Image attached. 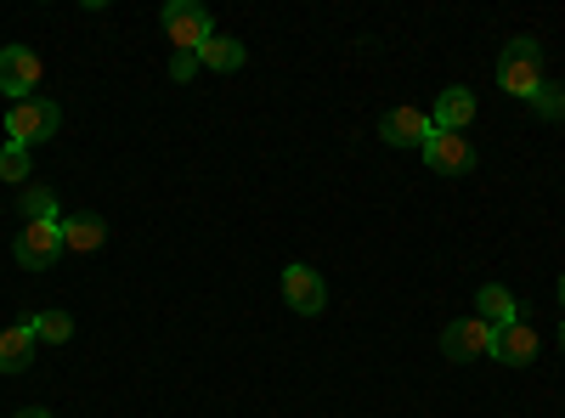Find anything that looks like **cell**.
I'll list each match as a JSON object with an SVG mask.
<instances>
[{
    "instance_id": "6da1fadb",
    "label": "cell",
    "mask_w": 565,
    "mask_h": 418,
    "mask_svg": "<svg viewBox=\"0 0 565 418\" xmlns=\"http://www.w3.org/2000/svg\"><path fill=\"white\" fill-rule=\"evenodd\" d=\"M498 85L509 90V97L532 103L537 90L548 85V79H543V40H532V34H514V40L503 45V57H498Z\"/></svg>"
},
{
    "instance_id": "7a4b0ae2",
    "label": "cell",
    "mask_w": 565,
    "mask_h": 418,
    "mask_svg": "<svg viewBox=\"0 0 565 418\" xmlns=\"http://www.w3.org/2000/svg\"><path fill=\"white\" fill-rule=\"evenodd\" d=\"M57 130H63V108L52 97H40V90L7 108V142L12 148H40V142H52Z\"/></svg>"
},
{
    "instance_id": "3957f363",
    "label": "cell",
    "mask_w": 565,
    "mask_h": 418,
    "mask_svg": "<svg viewBox=\"0 0 565 418\" xmlns=\"http://www.w3.org/2000/svg\"><path fill=\"white\" fill-rule=\"evenodd\" d=\"M63 255V221H23L12 238V260L23 271H52Z\"/></svg>"
},
{
    "instance_id": "277c9868",
    "label": "cell",
    "mask_w": 565,
    "mask_h": 418,
    "mask_svg": "<svg viewBox=\"0 0 565 418\" xmlns=\"http://www.w3.org/2000/svg\"><path fill=\"white\" fill-rule=\"evenodd\" d=\"M159 23H164V40L175 45V52H199V45L215 34V18H210V7H199V0H170V7L159 12Z\"/></svg>"
},
{
    "instance_id": "5b68a950",
    "label": "cell",
    "mask_w": 565,
    "mask_h": 418,
    "mask_svg": "<svg viewBox=\"0 0 565 418\" xmlns=\"http://www.w3.org/2000/svg\"><path fill=\"white\" fill-rule=\"evenodd\" d=\"M282 300H289L300 317H322L328 311V283H322V271L295 260V266H282Z\"/></svg>"
},
{
    "instance_id": "8992f818",
    "label": "cell",
    "mask_w": 565,
    "mask_h": 418,
    "mask_svg": "<svg viewBox=\"0 0 565 418\" xmlns=\"http://www.w3.org/2000/svg\"><path fill=\"white\" fill-rule=\"evenodd\" d=\"M441 356L447 362H476V356H492V322L481 317H458L441 329Z\"/></svg>"
},
{
    "instance_id": "52a82bcc",
    "label": "cell",
    "mask_w": 565,
    "mask_h": 418,
    "mask_svg": "<svg viewBox=\"0 0 565 418\" xmlns=\"http://www.w3.org/2000/svg\"><path fill=\"white\" fill-rule=\"evenodd\" d=\"M418 153L436 175H469L476 170V148H469V136H458V130H430V142H424Z\"/></svg>"
},
{
    "instance_id": "ba28073f",
    "label": "cell",
    "mask_w": 565,
    "mask_h": 418,
    "mask_svg": "<svg viewBox=\"0 0 565 418\" xmlns=\"http://www.w3.org/2000/svg\"><path fill=\"white\" fill-rule=\"evenodd\" d=\"M543 351V334L532 329L526 317L503 322V329H492V362H509V367H532Z\"/></svg>"
},
{
    "instance_id": "9c48e42d",
    "label": "cell",
    "mask_w": 565,
    "mask_h": 418,
    "mask_svg": "<svg viewBox=\"0 0 565 418\" xmlns=\"http://www.w3.org/2000/svg\"><path fill=\"white\" fill-rule=\"evenodd\" d=\"M40 57L29 52V45H0V90H7V103H23L34 97V85H40Z\"/></svg>"
},
{
    "instance_id": "30bf717a",
    "label": "cell",
    "mask_w": 565,
    "mask_h": 418,
    "mask_svg": "<svg viewBox=\"0 0 565 418\" xmlns=\"http://www.w3.org/2000/svg\"><path fill=\"white\" fill-rule=\"evenodd\" d=\"M476 114H481V103H476V90H469V85H447L441 90V97H436V108H430V125L436 130H469V125H476Z\"/></svg>"
},
{
    "instance_id": "8fae6325",
    "label": "cell",
    "mask_w": 565,
    "mask_h": 418,
    "mask_svg": "<svg viewBox=\"0 0 565 418\" xmlns=\"http://www.w3.org/2000/svg\"><path fill=\"white\" fill-rule=\"evenodd\" d=\"M430 114H418V108H391L385 119H380V142H391V148H424L430 142Z\"/></svg>"
},
{
    "instance_id": "7c38bea8",
    "label": "cell",
    "mask_w": 565,
    "mask_h": 418,
    "mask_svg": "<svg viewBox=\"0 0 565 418\" xmlns=\"http://www.w3.org/2000/svg\"><path fill=\"white\" fill-rule=\"evenodd\" d=\"M108 244V221L103 215H63V249H74V255H90V249H103Z\"/></svg>"
},
{
    "instance_id": "4fadbf2b",
    "label": "cell",
    "mask_w": 565,
    "mask_h": 418,
    "mask_svg": "<svg viewBox=\"0 0 565 418\" xmlns=\"http://www.w3.org/2000/svg\"><path fill=\"white\" fill-rule=\"evenodd\" d=\"M249 63V52L232 34H210L204 45H199V68H215V74H238Z\"/></svg>"
},
{
    "instance_id": "5bb4252c",
    "label": "cell",
    "mask_w": 565,
    "mask_h": 418,
    "mask_svg": "<svg viewBox=\"0 0 565 418\" xmlns=\"http://www.w3.org/2000/svg\"><path fill=\"white\" fill-rule=\"evenodd\" d=\"M526 306L521 300H514L503 283H481V294H476V317L481 322H492V329H503V322H514V317H521Z\"/></svg>"
},
{
    "instance_id": "9a60e30c",
    "label": "cell",
    "mask_w": 565,
    "mask_h": 418,
    "mask_svg": "<svg viewBox=\"0 0 565 418\" xmlns=\"http://www.w3.org/2000/svg\"><path fill=\"white\" fill-rule=\"evenodd\" d=\"M29 362H34V334H29V322H18V329H0V374H23Z\"/></svg>"
},
{
    "instance_id": "2e32d148",
    "label": "cell",
    "mask_w": 565,
    "mask_h": 418,
    "mask_svg": "<svg viewBox=\"0 0 565 418\" xmlns=\"http://www.w3.org/2000/svg\"><path fill=\"white\" fill-rule=\"evenodd\" d=\"M29 334H34V345H68L74 340V317L68 311H34Z\"/></svg>"
},
{
    "instance_id": "e0dca14e",
    "label": "cell",
    "mask_w": 565,
    "mask_h": 418,
    "mask_svg": "<svg viewBox=\"0 0 565 418\" xmlns=\"http://www.w3.org/2000/svg\"><path fill=\"white\" fill-rule=\"evenodd\" d=\"M18 215H23V221H63V210H57V193H52V187H23Z\"/></svg>"
},
{
    "instance_id": "ac0fdd59",
    "label": "cell",
    "mask_w": 565,
    "mask_h": 418,
    "mask_svg": "<svg viewBox=\"0 0 565 418\" xmlns=\"http://www.w3.org/2000/svg\"><path fill=\"white\" fill-rule=\"evenodd\" d=\"M532 108H537V119H548V125H565V85H543L537 97H532Z\"/></svg>"
},
{
    "instance_id": "d6986e66",
    "label": "cell",
    "mask_w": 565,
    "mask_h": 418,
    "mask_svg": "<svg viewBox=\"0 0 565 418\" xmlns=\"http://www.w3.org/2000/svg\"><path fill=\"white\" fill-rule=\"evenodd\" d=\"M29 170H34V159H29V148H0V181H29Z\"/></svg>"
},
{
    "instance_id": "ffe728a7",
    "label": "cell",
    "mask_w": 565,
    "mask_h": 418,
    "mask_svg": "<svg viewBox=\"0 0 565 418\" xmlns=\"http://www.w3.org/2000/svg\"><path fill=\"white\" fill-rule=\"evenodd\" d=\"M199 74V52H175L170 57V79H193Z\"/></svg>"
},
{
    "instance_id": "44dd1931",
    "label": "cell",
    "mask_w": 565,
    "mask_h": 418,
    "mask_svg": "<svg viewBox=\"0 0 565 418\" xmlns=\"http://www.w3.org/2000/svg\"><path fill=\"white\" fill-rule=\"evenodd\" d=\"M12 418H57L52 407H23V412H12Z\"/></svg>"
},
{
    "instance_id": "7402d4cb",
    "label": "cell",
    "mask_w": 565,
    "mask_h": 418,
    "mask_svg": "<svg viewBox=\"0 0 565 418\" xmlns=\"http://www.w3.org/2000/svg\"><path fill=\"white\" fill-rule=\"evenodd\" d=\"M559 306H565V277H559Z\"/></svg>"
},
{
    "instance_id": "603a6c76",
    "label": "cell",
    "mask_w": 565,
    "mask_h": 418,
    "mask_svg": "<svg viewBox=\"0 0 565 418\" xmlns=\"http://www.w3.org/2000/svg\"><path fill=\"white\" fill-rule=\"evenodd\" d=\"M559 351H565V329H559Z\"/></svg>"
}]
</instances>
